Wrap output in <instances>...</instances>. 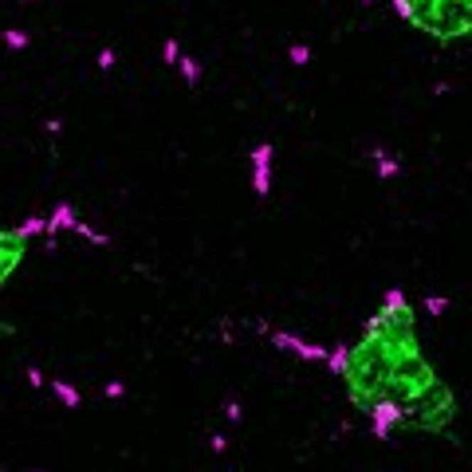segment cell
Segmentation results:
<instances>
[{
    "instance_id": "5b68a950",
    "label": "cell",
    "mask_w": 472,
    "mask_h": 472,
    "mask_svg": "<svg viewBox=\"0 0 472 472\" xmlns=\"http://www.w3.org/2000/svg\"><path fill=\"white\" fill-rule=\"evenodd\" d=\"M75 225H79L75 209H71L68 201H59L55 209H51V217H48V236H59V232H75Z\"/></svg>"
},
{
    "instance_id": "30bf717a",
    "label": "cell",
    "mask_w": 472,
    "mask_h": 472,
    "mask_svg": "<svg viewBox=\"0 0 472 472\" xmlns=\"http://www.w3.org/2000/svg\"><path fill=\"white\" fill-rule=\"evenodd\" d=\"M177 71H181V79H186L189 87L201 83V63H197L193 55H181V63H177Z\"/></svg>"
},
{
    "instance_id": "8992f818",
    "label": "cell",
    "mask_w": 472,
    "mask_h": 472,
    "mask_svg": "<svg viewBox=\"0 0 472 472\" xmlns=\"http://www.w3.org/2000/svg\"><path fill=\"white\" fill-rule=\"evenodd\" d=\"M48 394H55L59 402L68 405V409H79V405H83V394H79L71 382H63V378H51V382H48Z\"/></svg>"
},
{
    "instance_id": "4fadbf2b",
    "label": "cell",
    "mask_w": 472,
    "mask_h": 472,
    "mask_svg": "<svg viewBox=\"0 0 472 472\" xmlns=\"http://www.w3.org/2000/svg\"><path fill=\"white\" fill-rule=\"evenodd\" d=\"M4 43H9L12 51H24V48H28V32H16V28H9V32H4Z\"/></svg>"
},
{
    "instance_id": "5bb4252c",
    "label": "cell",
    "mask_w": 472,
    "mask_h": 472,
    "mask_svg": "<svg viewBox=\"0 0 472 472\" xmlns=\"http://www.w3.org/2000/svg\"><path fill=\"white\" fill-rule=\"evenodd\" d=\"M28 386H32V390H48V382L51 378H43V370H40V366H28Z\"/></svg>"
},
{
    "instance_id": "9c48e42d",
    "label": "cell",
    "mask_w": 472,
    "mask_h": 472,
    "mask_svg": "<svg viewBox=\"0 0 472 472\" xmlns=\"http://www.w3.org/2000/svg\"><path fill=\"white\" fill-rule=\"evenodd\" d=\"M75 236H83L87 245H95V248H107V245H110V236L99 232V228H91L87 220H79V225H75Z\"/></svg>"
},
{
    "instance_id": "3957f363",
    "label": "cell",
    "mask_w": 472,
    "mask_h": 472,
    "mask_svg": "<svg viewBox=\"0 0 472 472\" xmlns=\"http://www.w3.org/2000/svg\"><path fill=\"white\" fill-rule=\"evenodd\" d=\"M264 335L272 338V343L279 346V350H287L291 358H299V363H315V366H327V358H331V350L327 346H319V343H307V338H299V335H291V331H279V327H268Z\"/></svg>"
},
{
    "instance_id": "d6986e66",
    "label": "cell",
    "mask_w": 472,
    "mask_h": 472,
    "mask_svg": "<svg viewBox=\"0 0 472 472\" xmlns=\"http://www.w3.org/2000/svg\"><path fill=\"white\" fill-rule=\"evenodd\" d=\"M114 59H118V55H114L110 48H107V51H99V68H102V71H110V68H114Z\"/></svg>"
},
{
    "instance_id": "ba28073f",
    "label": "cell",
    "mask_w": 472,
    "mask_h": 472,
    "mask_svg": "<svg viewBox=\"0 0 472 472\" xmlns=\"http://www.w3.org/2000/svg\"><path fill=\"white\" fill-rule=\"evenodd\" d=\"M346 363H350V346L346 343H338V346H331V358H327V370L335 374V378H343L346 374Z\"/></svg>"
},
{
    "instance_id": "2e32d148",
    "label": "cell",
    "mask_w": 472,
    "mask_h": 472,
    "mask_svg": "<svg viewBox=\"0 0 472 472\" xmlns=\"http://www.w3.org/2000/svg\"><path fill=\"white\" fill-rule=\"evenodd\" d=\"M287 55H291V63H295V68H304L307 59H311V48H304V43H295V48L287 51Z\"/></svg>"
},
{
    "instance_id": "44dd1931",
    "label": "cell",
    "mask_w": 472,
    "mask_h": 472,
    "mask_svg": "<svg viewBox=\"0 0 472 472\" xmlns=\"http://www.w3.org/2000/svg\"><path fill=\"white\" fill-rule=\"evenodd\" d=\"M28 472H43V468H28Z\"/></svg>"
},
{
    "instance_id": "9a60e30c",
    "label": "cell",
    "mask_w": 472,
    "mask_h": 472,
    "mask_svg": "<svg viewBox=\"0 0 472 472\" xmlns=\"http://www.w3.org/2000/svg\"><path fill=\"white\" fill-rule=\"evenodd\" d=\"M161 59H166L169 68H173V63H181V43H177V40H166V51H161Z\"/></svg>"
},
{
    "instance_id": "e0dca14e",
    "label": "cell",
    "mask_w": 472,
    "mask_h": 472,
    "mask_svg": "<svg viewBox=\"0 0 472 472\" xmlns=\"http://www.w3.org/2000/svg\"><path fill=\"white\" fill-rule=\"evenodd\" d=\"M209 449H213L217 456H225V453H228V437H225V433H213V437H209Z\"/></svg>"
},
{
    "instance_id": "8fae6325",
    "label": "cell",
    "mask_w": 472,
    "mask_h": 472,
    "mask_svg": "<svg viewBox=\"0 0 472 472\" xmlns=\"http://www.w3.org/2000/svg\"><path fill=\"white\" fill-rule=\"evenodd\" d=\"M425 315H433V319H441V315H445L449 311V299H445V295H425Z\"/></svg>"
},
{
    "instance_id": "ac0fdd59",
    "label": "cell",
    "mask_w": 472,
    "mask_h": 472,
    "mask_svg": "<svg viewBox=\"0 0 472 472\" xmlns=\"http://www.w3.org/2000/svg\"><path fill=\"white\" fill-rule=\"evenodd\" d=\"M102 394H107L110 397V402H118V397H127V386H122V382H107V390H102Z\"/></svg>"
},
{
    "instance_id": "277c9868",
    "label": "cell",
    "mask_w": 472,
    "mask_h": 472,
    "mask_svg": "<svg viewBox=\"0 0 472 472\" xmlns=\"http://www.w3.org/2000/svg\"><path fill=\"white\" fill-rule=\"evenodd\" d=\"M248 158H252V193L264 201L272 193V158H276V146L260 142V146H252Z\"/></svg>"
},
{
    "instance_id": "52a82bcc",
    "label": "cell",
    "mask_w": 472,
    "mask_h": 472,
    "mask_svg": "<svg viewBox=\"0 0 472 472\" xmlns=\"http://www.w3.org/2000/svg\"><path fill=\"white\" fill-rule=\"evenodd\" d=\"M370 158H374V169H378V177H382V181H390V177H402V161H397V158H390V154L382 150V146H374V150H370Z\"/></svg>"
},
{
    "instance_id": "7402d4cb",
    "label": "cell",
    "mask_w": 472,
    "mask_h": 472,
    "mask_svg": "<svg viewBox=\"0 0 472 472\" xmlns=\"http://www.w3.org/2000/svg\"><path fill=\"white\" fill-rule=\"evenodd\" d=\"M363 4H370V0H363Z\"/></svg>"
},
{
    "instance_id": "ffe728a7",
    "label": "cell",
    "mask_w": 472,
    "mask_h": 472,
    "mask_svg": "<svg viewBox=\"0 0 472 472\" xmlns=\"http://www.w3.org/2000/svg\"><path fill=\"white\" fill-rule=\"evenodd\" d=\"M43 130H48V134H59V130H63V122H59V118H48V122H43Z\"/></svg>"
},
{
    "instance_id": "7c38bea8",
    "label": "cell",
    "mask_w": 472,
    "mask_h": 472,
    "mask_svg": "<svg viewBox=\"0 0 472 472\" xmlns=\"http://www.w3.org/2000/svg\"><path fill=\"white\" fill-rule=\"evenodd\" d=\"M225 422L228 425H240V422H245V405L236 402V397H228V402H225Z\"/></svg>"
},
{
    "instance_id": "6da1fadb",
    "label": "cell",
    "mask_w": 472,
    "mask_h": 472,
    "mask_svg": "<svg viewBox=\"0 0 472 472\" xmlns=\"http://www.w3.org/2000/svg\"><path fill=\"white\" fill-rule=\"evenodd\" d=\"M390 12L437 43H461L472 36V0H390Z\"/></svg>"
},
{
    "instance_id": "7a4b0ae2",
    "label": "cell",
    "mask_w": 472,
    "mask_h": 472,
    "mask_svg": "<svg viewBox=\"0 0 472 472\" xmlns=\"http://www.w3.org/2000/svg\"><path fill=\"white\" fill-rule=\"evenodd\" d=\"M28 248H32V236H28L20 225L0 232V284H4V287H9L12 272H20V264H24Z\"/></svg>"
}]
</instances>
